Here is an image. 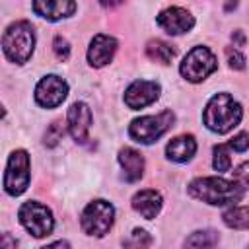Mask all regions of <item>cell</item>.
<instances>
[{
    "mask_svg": "<svg viewBox=\"0 0 249 249\" xmlns=\"http://www.w3.org/2000/svg\"><path fill=\"white\" fill-rule=\"evenodd\" d=\"M189 195L212 206H226L241 200L243 187L237 181H228L222 177H198L191 181Z\"/></svg>",
    "mask_w": 249,
    "mask_h": 249,
    "instance_id": "1",
    "label": "cell"
},
{
    "mask_svg": "<svg viewBox=\"0 0 249 249\" xmlns=\"http://www.w3.org/2000/svg\"><path fill=\"white\" fill-rule=\"evenodd\" d=\"M241 115H243L241 105L230 93H216L208 101L202 119H204V124L212 132L224 134V132H228L239 124Z\"/></svg>",
    "mask_w": 249,
    "mask_h": 249,
    "instance_id": "2",
    "label": "cell"
},
{
    "mask_svg": "<svg viewBox=\"0 0 249 249\" xmlns=\"http://www.w3.org/2000/svg\"><path fill=\"white\" fill-rule=\"evenodd\" d=\"M35 47V31L29 21H14L8 25L2 37V49L4 54L18 64H23L29 60Z\"/></svg>",
    "mask_w": 249,
    "mask_h": 249,
    "instance_id": "3",
    "label": "cell"
},
{
    "mask_svg": "<svg viewBox=\"0 0 249 249\" xmlns=\"http://www.w3.org/2000/svg\"><path fill=\"white\" fill-rule=\"evenodd\" d=\"M173 121L175 115L171 111H161L160 115H146L130 123L128 134L140 144H152L173 126Z\"/></svg>",
    "mask_w": 249,
    "mask_h": 249,
    "instance_id": "4",
    "label": "cell"
},
{
    "mask_svg": "<svg viewBox=\"0 0 249 249\" xmlns=\"http://www.w3.org/2000/svg\"><path fill=\"white\" fill-rule=\"evenodd\" d=\"M218 68V60L214 56V53L208 47H195L187 53V56L183 58L179 70L181 76L193 84L202 82L206 76H210L214 70Z\"/></svg>",
    "mask_w": 249,
    "mask_h": 249,
    "instance_id": "5",
    "label": "cell"
},
{
    "mask_svg": "<svg viewBox=\"0 0 249 249\" xmlns=\"http://www.w3.org/2000/svg\"><path fill=\"white\" fill-rule=\"evenodd\" d=\"M113 220H115L113 204L103 200V198H97L86 206V210L82 214V228L88 235L101 237L111 230Z\"/></svg>",
    "mask_w": 249,
    "mask_h": 249,
    "instance_id": "6",
    "label": "cell"
},
{
    "mask_svg": "<svg viewBox=\"0 0 249 249\" xmlns=\"http://www.w3.org/2000/svg\"><path fill=\"white\" fill-rule=\"evenodd\" d=\"M18 216H19V222L23 224V228L35 237H45L54 228V220H53L51 210L45 204L35 202V200L23 202Z\"/></svg>",
    "mask_w": 249,
    "mask_h": 249,
    "instance_id": "7",
    "label": "cell"
},
{
    "mask_svg": "<svg viewBox=\"0 0 249 249\" xmlns=\"http://www.w3.org/2000/svg\"><path fill=\"white\" fill-rule=\"evenodd\" d=\"M29 185V156L25 150H16L8 158L6 175H4V189L8 195L18 196Z\"/></svg>",
    "mask_w": 249,
    "mask_h": 249,
    "instance_id": "8",
    "label": "cell"
},
{
    "mask_svg": "<svg viewBox=\"0 0 249 249\" xmlns=\"http://www.w3.org/2000/svg\"><path fill=\"white\" fill-rule=\"evenodd\" d=\"M68 95V84L60 78V76H54V74H49L45 76L37 88H35V99L41 107H47V109H53V107H58Z\"/></svg>",
    "mask_w": 249,
    "mask_h": 249,
    "instance_id": "9",
    "label": "cell"
},
{
    "mask_svg": "<svg viewBox=\"0 0 249 249\" xmlns=\"http://www.w3.org/2000/svg\"><path fill=\"white\" fill-rule=\"evenodd\" d=\"M156 21L169 35L187 33L195 25V18L185 8H179V6H171V8L163 10V12H160V16L156 18Z\"/></svg>",
    "mask_w": 249,
    "mask_h": 249,
    "instance_id": "10",
    "label": "cell"
},
{
    "mask_svg": "<svg viewBox=\"0 0 249 249\" xmlns=\"http://www.w3.org/2000/svg\"><path fill=\"white\" fill-rule=\"evenodd\" d=\"M160 97V84L150 80H136L124 91V103L130 109H142Z\"/></svg>",
    "mask_w": 249,
    "mask_h": 249,
    "instance_id": "11",
    "label": "cell"
},
{
    "mask_svg": "<svg viewBox=\"0 0 249 249\" xmlns=\"http://www.w3.org/2000/svg\"><path fill=\"white\" fill-rule=\"evenodd\" d=\"M91 126V111L86 103L76 101L70 105L68 109V130L72 134V138L80 144H84L88 140V132Z\"/></svg>",
    "mask_w": 249,
    "mask_h": 249,
    "instance_id": "12",
    "label": "cell"
},
{
    "mask_svg": "<svg viewBox=\"0 0 249 249\" xmlns=\"http://www.w3.org/2000/svg\"><path fill=\"white\" fill-rule=\"evenodd\" d=\"M117 51V41L109 35H95L89 43V49H88V62L95 68H101L105 66L107 62H111L113 54Z\"/></svg>",
    "mask_w": 249,
    "mask_h": 249,
    "instance_id": "13",
    "label": "cell"
},
{
    "mask_svg": "<svg viewBox=\"0 0 249 249\" xmlns=\"http://www.w3.org/2000/svg\"><path fill=\"white\" fill-rule=\"evenodd\" d=\"M33 10L37 16L49 21H56L72 16L76 12V2L74 0H33Z\"/></svg>",
    "mask_w": 249,
    "mask_h": 249,
    "instance_id": "14",
    "label": "cell"
},
{
    "mask_svg": "<svg viewBox=\"0 0 249 249\" xmlns=\"http://www.w3.org/2000/svg\"><path fill=\"white\" fill-rule=\"evenodd\" d=\"M161 195L154 189H144L132 196V208L146 220H152L161 210Z\"/></svg>",
    "mask_w": 249,
    "mask_h": 249,
    "instance_id": "15",
    "label": "cell"
},
{
    "mask_svg": "<svg viewBox=\"0 0 249 249\" xmlns=\"http://www.w3.org/2000/svg\"><path fill=\"white\" fill-rule=\"evenodd\" d=\"M196 152V140L195 136L191 134H181L177 138H173L167 148H165V154L171 161H177V163H183V161H189Z\"/></svg>",
    "mask_w": 249,
    "mask_h": 249,
    "instance_id": "16",
    "label": "cell"
},
{
    "mask_svg": "<svg viewBox=\"0 0 249 249\" xmlns=\"http://www.w3.org/2000/svg\"><path fill=\"white\" fill-rule=\"evenodd\" d=\"M119 163L124 171V181L134 183L142 177L144 171V158L140 152H136L134 148H123L119 152Z\"/></svg>",
    "mask_w": 249,
    "mask_h": 249,
    "instance_id": "17",
    "label": "cell"
},
{
    "mask_svg": "<svg viewBox=\"0 0 249 249\" xmlns=\"http://www.w3.org/2000/svg\"><path fill=\"white\" fill-rule=\"evenodd\" d=\"M146 54H148V58H152L160 64H169L175 56V49H173V45H169L161 39H152L146 45Z\"/></svg>",
    "mask_w": 249,
    "mask_h": 249,
    "instance_id": "18",
    "label": "cell"
},
{
    "mask_svg": "<svg viewBox=\"0 0 249 249\" xmlns=\"http://www.w3.org/2000/svg\"><path fill=\"white\" fill-rule=\"evenodd\" d=\"M224 224L233 230H249V206H231L224 212Z\"/></svg>",
    "mask_w": 249,
    "mask_h": 249,
    "instance_id": "19",
    "label": "cell"
},
{
    "mask_svg": "<svg viewBox=\"0 0 249 249\" xmlns=\"http://www.w3.org/2000/svg\"><path fill=\"white\" fill-rule=\"evenodd\" d=\"M230 144H218L214 146V158H212V165L216 171L224 173V171H230L231 167V158H230Z\"/></svg>",
    "mask_w": 249,
    "mask_h": 249,
    "instance_id": "20",
    "label": "cell"
},
{
    "mask_svg": "<svg viewBox=\"0 0 249 249\" xmlns=\"http://www.w3.org/2000/svg\"><path fill=\"white\" fill-rule=\"evenodd\" d=\"M218 243V233L214 231H195L191 237L185 239V245L189 247H212Z\"/></svg>",
    "mask_w": 249,
    "mask_h": 249,
    "instance_id": "21",
    "label": "cell"
},
{
    "mask_svg": "<svg viewBox=\"0 0 249 249\" xmlns=\"http://www.w3.org/2000/svg\"><path fill=\"white\" fill-rule=\"evenodd\" d=\"M124 245H126V247H148V245H152V237H150L148 231L136 228V230L130 233V237L124 239Z\"/></svg>",
    "mask_w": 249,
    "mask_h": 249,
    "instance_id": "22",
    "label": "cell"
},
{
    "mask_svg": "<svg viewBox=\"0 0 249 249\" xmlns=\"http://www.w3.org/2000/svg\"><path fill=\"white\" fill-rule=\"evenodd\" d=\"M62 136H64V128H62V123H53L49 128H47V132H45V146H56L60 140H62Z\"/></svg>",
    "mask_w": 249,
    "mask_h": 249,
    "instance_id": "23",
    "label": "cell"
},
{
    "mask_svg": "<svg viewBox=\"0 0 249 249\" xmlns=\"http://www.w3.org/2000/svg\"><path fill=\"white\" fill-rule=\"evenodd\" d=\"M226 58H228V62H230V66H231L233 70H243V68H245V56H243L237 49L226 47Z\"/></svg>",
    "mask_w": 249,
    "mask_h": 249,
    "instance_id": "24",
    "label": "cell"
},
{
    "mask_svg": "<svg viewBox=\"0 0 249 249\" xmlns=\"http://www.w3.org/2000/svg\"><path fill=\"white\" fill-rule=\"evenodd\" d=\"M230 148H231L233 152H245V150H249V134H247V132L235 134V136L230 140Z\"/></svg>",
    "mask_w": 249,
    "mask_h": 249,
    "instance_id": "25",
    "label": "cell"
},
{
    "mask_svg": "<svg viewBox=\"0 0 249 249\" xmlns=\"http://www.w3.org/2000/svg\"><path fill=\"white\" fill-rule=\"evenodd\" d=\"M53 47H54V54H56L58 60H66V58H68V54H70V45H68V41H66L64 37H56L54 43H53Z\"/></svg>",
    "mask_w": 249,
    "mask_h": 249,
    "instance_id": "26",
    "label": "cell"
},
{
    "mask_svg": "<svg viewBox=\"0 0 249 249\" xmlns=\"http://www.w3.org/2000/svg\"><path fill=\"white\" fill-rule=\"evenodd\" d=\"M233 179H235L243 189H247V187H249V161L241 163V165L233 171Z\"/></svg>",
    "mask_w": 249,
    "mask_h": 249,
    "instance_id": "27",
    "label": "cell"
},
{
    "mask_svg": "<svg viewBox=\"0 0 249 249\" xmlns=\"http://www.w3.org/2000/svg\"><path fill=\"white\" fill-rule=\"evenodd\" d=\"M101 2V6H105V8H115V6H119L123 0H99Z\"/></svg>",
    "mask_w": 249,
    "mask_h": 249,
    "instance_id": "28",
    "label": "cell"
},
{
    "mask_svg": "<svg viewBox=\"0 0 249 249\" xmlns=\"http://www.w3.org/2000/svg\"><path fill=\"white\" fill-rule=\"evenodd\" d=\"M231 39H235V43H237V47H241V45L245 43V39H243V35H241V31H235V33L231 35Z\"/></svg>",
    "mask_w": 249,
    "mask_h": 249,
    "instance_id": "29",
    "label": "cell"
}]
</instances>
